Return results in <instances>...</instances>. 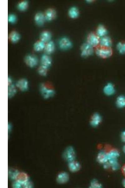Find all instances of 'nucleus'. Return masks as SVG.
Returning <instances> with one entry per match:
<instances>
[{
	"label": "nucleus",
	"instance_id": "4468645a",
	"mask_svg": "<svg viewBox=\"0 0 125 188\" xmlns=\"http://www.w3.org/2000/svg\"><path fill=\"white\" fill-rule=\"evenodd\" d=\"M68 179V174L66 172H62L58 175L57 181L60 184H64L67 182Z\"/></svg>",
	"mask_w": 125,
	"mask_h": 188
},
{
	"label": "nucleus",
	"instance_id": "cd10ccee",
	"mask_svg": "<svg viewBox=\"0 0 125 188\" xmlns=\"http://www.w3.org/2000/svg\"><path fill=\"white\" fill-rule=\"evenodd\" d=\"M117 49L121 54H125V42H119L117 45Z\"/></svg>",
	"mask_w": 125,
	"mask_h": 188
},
{
	"label": "nucleus",
	"instance_id": "7c9ffc66",
	"mask_svg": "<svg viewBox=\"0 0 125 188\" xmlns=\"http://www.w3.org/2000/svg\"><path fill=\"white\" fill-rule=\"evenodd\" d=\"M48 68L41 65L38 70V72L39 74L43 76H45L47 74Z\"/></svg>",
	"mask_w": 125,
	"mask_h": 188
},
{
	"label": "nucleus",
	"instance_id": "c85d7f7f",
	"mask_svg": "<svg viewBox=\"0 0 125 188\" xmlns=\"http://www.w3.org/2000/svg\"><path fill=\"white\" fill-rule=\"evenodd\" d=\"M28 3L27 1H24L19 3L17 5L18 10L21 11L26 10L28 8Z\"/></svg>",
	"mask_w": 125,
	"mask_h": 188
},
{
	"label": "nucleus",
	"instance_id": "72a5a7b5",
	"mask_svg": "<svg viewBox=\"0 0 125 188\" xmlns=\"http://www.w3.org/2000/svg\"><path fill=\"white\" fill-rule=\"evenodd\" d=\"M121 137L122 140L125 142V131H123L122 133Z\"/></svg>",
	"mask_w": 125,
	"mask_h": 188
},
{
	"label": "nucleus",
	"instance_id": "5701e85b",
	"mask_svg": "<svg viewBox=\"0 0 125 188\" xmlns=\"http://www.w3.org/2000/svg\"><path fill=\"white\" fill-rule=\"evenodd\" d=\"M9 39L12 42L16 43L20 40V35L16 31H12L9 34Z\"/></svg>",
	"mask_w": 125,
	"mask_h": 188
},
{
	"label": "nucleus",
	"instance_id": "412c9836",
	"mask_svg": "<svg viewBox=\"0 0 125 188\" xmlns=\"http://www.w3.org/2000/svg\"><path fill=\"white\" fill-rule=\"evenodd\" d=\"M68 168L72 172H76L79 170L80 165L78 162L74 161L69 162Z\"/></svg>",
	"mask_w": 125,
	"mask_h": 188
},
{
	"label": "nucleus",
	"instance_id": "b1692460",
	"mask_svg": "<svg viewBox=\"0 0 125 188\" xmlns=\"http://www.w3.org/2000/svg\"><path fill=\"white\" fill-rule=\"evenodd\" d=\"M46 44L45 43L41 41H36L34 45V48L35 51L37 52H40L45 49Z\"/></svg>",
	"mask_w": 125,
	"mask_h": 188
},
{
	"label": "nucleus",
	"instance_id": "f8f14e48",
	"mask_svg": "<svg viewBox=\"0 0 125 188\" xmlns=\"http://www.w3.org/2000/svg\"><path fill=\"white\" fill-rule=\"evenodd\" d=\"M44 15L46 21H51L55 18L56 15V11L53 9H49L46 10Z\"/></svg>",
	"mask_w": 125,
	"mask_h": 188
},
{
	"label": "nucleus",
	"instance_id": "ddd939ff",
	"mask_svg": "<svg viewBox=\"0 0 125 188\" xmlns=\"http://www.w3.org/2000/svg\"><path fill=\"white\" fill-rule=\"evenodd\" d=\"M15 179L18 182L24 184L28 181V177L26 174L22 172L17 174Z\"/></svg>",
	"mask_w": 125,
	"mask_h": 188
},
{
	"label": "nucleus",
	"instance_id": "6e6552de",
	"mask_svg": "<svg viewBox=\"0 0 125 188\" xmlns=\"http://www.w3.org/2000/svg\"><path fill=\"white\" fill-rule=\"evenodd\" d=\"M16 86L22 91H27L29 89L28 81L26 79H22L18 80L16 84Z\"/></svg>",
	"mask_w": 125,
	"mask_h": 188
},
{
	"label": "nucleus",
	"instance_id": "20e7f679",
	"mask_svg": "<svg viewBox=\"0 0 125 188\" xmlns=\"http://www.w3.org/2000/svg\"><path fill=\"white\" fill-rule=\"evenodd\" d=\"M100 38L96 33H91L89 34L87 38V43L93 47H98L99 45Z\"/></svg>",
	"mask_w": 125,
	"mask_h": 188
},
{
	"label": "nucleus",
	"instance_id": "a878e982",
	"mask_svg": "<svg viewBox=\"0 0 125 188\" xmlns=\"http://www.w3.org/2000/svg\"><path fill=\"white\" fill-rule=\"evenodd\" d=\"M116 104L118 108H122L125 107V97L123 95L118 96L116 100Z\"/></svg>",
	"mask_w": 125,
	"mask_h": 188
},
{
	"label": "nucleus",
	"instance_id": "a211bd4d",
	"mask_svg": "<svg viewBox=\"0 0 125 188\" xmlns=\"http://www.w3.org/2000/svg\"><path fill=\"white\" fill-rule=\"evenodd\" d=\"M52 37V35L48 31H44L42 32L40 36V41L46 43L50 41Z\"/></svg>",
	"mask_w": 125,
	"mask_h": 188
},
{
	"label": "nucleus",
	"instance_id": "393cba45",
	"mask_svg": "<svg viewBox=\"0 0 125 188\" xmlns=\"http://www.w3.org/2000/svg\"><path fill=\"white\" fill-rule=\"evenodd\" d=\"M107 162L110 167H111L112 170H116L119 167V165L118 164L117 159H110Z\"/></svg>",
	"mask_w": 125,
	"mask_h": 188
},
{
	"label": "nucleus",
	"instance_id": "c9c22d12",
	"mask_svg": "<svg viewBox=\"0 0 125 188\" xmlns=\"http://www.w3.org/2000/svg\"><path fill=\"white\" fill-rule=\"evenodd\" d=\"M123 172L124 174L125 175V166L123 168Z\"/></svg>",
	"mask_w": 125,
	"mask_h": 188
},
{
	"label": "nucleus",
	"instance_id": "e433bc0d",
	"mask_svg": "<svg viewBox=\"0 0 125 188\" xmlns=\"http://www.w3.org/2000/svg\"><path fill=\"white\" fill-rule=\"evenodd\" d=\"M123 150L124 152L125 153V145L123 147Z\"/></svg>",
	"mask_w": 125,
	"mask_h": 188
},
{
	"label": "nucleus",
	"instance_id": "4be33fe9",
	"mask_svg": "<svg viewBox=\"0 0 125 188\" xmlns=\"http://www.w3.org/2000/svg\"><path fill=\"white\" fill-rule=\"evenodd\" d=\"M97 160L101 164H105L108 162L107 153L104 152H100L98 154Z\"/></svg>",
	"mask_w": 125,
	"mask_h": 188
},
{
	"label": "nucleus",
	"instance_id": "9b49d317",
	"mask_svg": "<svg viewBox=\"0 0 125 188\" xmlns=\"http://www.w3.org/2000/svg\"><path fill=\"white\" fill-rule=\"evenodd\" d=\"M34 20L38 25L39 26H43L46 20L45 15L41 12L37 13L35 16Z\"/></svg>",
	"mask_w": 125,
	"mask_h": 188
},
{
	"label": "nucleus",
	"instance_id": "473e14b6",
	"mask_svg": "<svg viewBox=\"0 0 125 188\" xmlns=\"http://www.w3.org/2000/svg\"><path fill=\"white\" fill-rule=\"evenodd\" d=\"M17 20V17L14 14H10L8 17V21L11 23H14L16 22Z\"/></svg>",
	"mask_w": 125,
	"mask_h": 188
},
{
	"label": "nucleus",
	"instance_id": "2f4dec72",
	"mask_svg": "<svg viewBox=\"0 0 125 188\" xmlns=\"http://www.w3.org/2000/svg\"><path fill=\"white\" fill-rule=\"evenodd\" d=\"M90 187L92 188H101L102 187V185L98 181L94 179L91 182Z\"/></svg>",
	"mask_w": 125,
	"mask_h": 188
},
{
	"label": "nucleus",
	"instance_id": "f704fd0d",
	"mask_svg": "<svg viewBox=\"0 0 125 188\" xmlns=\"http://www.w3.org/2000/svg\"><path fill=\"white\" fill-rule=\"evenodd\" d=\"M123 184L124 186L125 187V179L123 181Z\"/></svg>",
	"mask_w": 125,
	"mask_h": 188
},
{
	"label": "nucleus",
	"instance_id": "423d86ee",
	"mask_svg": "<svg viewBox=\"0 0 125 188\" xmlns=\"http://www.w3.org/2000/svg\"><path fill=\"white\" fill-rule=\"evenodd\" d=\"M59 47L60 49L66 50L72 47L73 44L71 40L66 37L62 38L59 42Z\"/></svg>",
	"mask_w": 125,
	"mask_h": 188
},
{
	"label": "nucleus",
	"instance_id": "2eb2a0df",
	"mask_svg": "<svg viewBox=\"0 0 125 188\" xmlns=\"http://www.w3.org/2000/svg\"><path fill=\"white\" fill-rule=\"evenodd\" d=\"M115 91L114 87L111 83L107 84L104 87V92L105 95L108 96L113 95Z\"/></svg>",
	"mask_w": 125,
	"mask_h": 188
},
{
	"label": "nucleus",
	"instance_id": "39448f33",
	"mask_svg": "<svg viewBox=\"0 0 125 188\" xmlns=\"http://www.w3.org/2000/svg\"><path fill=\"white\" fill-rule=\"evenodd\" d=\"M63 157L69 162L74 161L76 158V153L74 148L71 147H67L63 153Z\"/></svg>",
	"mask_w": 125,
	"mask_h": 188
},
{
	"label": "nucleus",
	"instance_id": "f3484780",
	"mask_svg": "<svg viewBox=\"0 0 125 188\" xmlns=\"http://www.w3.org/2000/svg\"><path fill=\"white\" fill-rule=\"evenodd\" d=\"M101 117L97 113L93 115L91 120L90 124L93 127H97L101 123Z\"/></svg>",
	"mask_w": 125,
	"mask_h": 188
},
{
	"label": "nucleus",
	"instance_id": "f03ea898",
	"mask_svg": "<svg viewBox=\"0 0 125 188\" xmlns=\"http://www.w3.org/2000/svg\"><path fill=\"white\" fill-rule=\"evenodd\" d=\"M40 87L41 95L45 99H49L54 95L55 93L54 91L47 87L45 84H41Z\"/></svg>",
	"mask_w": 125,
	"mask_h": 188
},
{
	"label": "nucleus",
	"instance_id": "dca6fc26",
	"mask_svg": "<svg viewBox=\"0 0 125 188\" xmlns=\"http://www.w3.org/2000/svg\"><path fill=\"white\" fill-rule=\"evenodd\" d=\"M107 33V30L104 25H99L97 29L96 33V34L99 37L102 38L105 36Z\"/></svg>",
	"mask_w": 125,
	"mask_h": 188
},
{
	"label": "nucleus",
	"instance_id": "9d476101",
	"mask_svg": "<svg viewBox=\"0 0 125 188\" xmlns=\"http://www.w3.org/2000/svg\"><path fill=\"white\" fill-rule=\"evenodd\" d=\"M112 44V41L110 38L109 36H105L100 39L99 46L111 48Z\"/></svg>",
	"mask_w": 125,
	"mask_h": 188
},
{
	"label": "nucleus",
	"instance_id": "6ab92c4d",
	"mask_svg": "<svg viewBox=\"0 0 125 188\" xmlns=\"http://www.w3.org/2000/svg\"><path fill=\"white\" fill-rule=\"evenodd\" d=\"M55 49V46L54 42L50 41L46 44L44 50L46 53L49 54L53 53Z\"/></svg>",
	"mask_w": 125,
	"mask_h": 188
},
{
	"label": "nucleus",
	"instance_id": "7ed1b4c3",
	"mask_svg": "<svg viewBox=\"0 0 125 188\" xmlns=\"http://www.w3.org/2000/svg\"><path fill=\"white\" fill-rule=\"evenodd\" d=\"M93 48L87 42L84 43L81 47V56L84 58L91 56L93 53Z\"/></svg>",
	"mask_w": 125,
	"mask_h": 188
},
{
	"label": "nucleus",
	"instance_id": "0eeeda50",
	"mask_svg": "<svg viewBox=\"0 0 125 188\" xmlns=\"http://www.w3.org/2000/svg\"><path fill=\"white\" fill-rule=\"evenodd\" d=\"M24 61L26 64L31 68L36 67L38 62V59L36 56L32 55L26 56L25 58Z\"/></svg>",
	"mask_w": 125,
	"mask_h": 188
},
{
	"label": "nucleus",
	"instance_id": "bb28decb",
	"mask_svg": "<svg viewBox=\"0 0 125 188\" xmlns=\"http://www.w3.org/2000/svg\"><path fill=\"white\" fill-rule=\"evenodd\" d=\"M120 156V153L117 150H112L107 153V158L108 161L110 159H117Z\"/></svg>",
	"mask_w": 125,
	"mask_h": 188
},
{
	"label": "nucleus",
	"instance_id": "1a4fd4ad",
	"mask_svg": "<svg viewBox=\"0 0 125 188\" xmlns=\"http://www.w3.org/2000/svg\"><path fill=\"white\" fill-rule=\"evenodd\" d=\"M41 66L49 68L52 64V59L47 54H43L41 58Z\"/></svg>",
	"mask_w": 125,
	"mask_h": 188
},
{
	"label": "nucleus",
	"instance_id": "c756f323",
	"mask_svg": "<svg viewBox=\"0 0 125 188\" xmlns=\"http://www.w3.org/2000/svg\"><path fill=\"white\" fill-rule=\"evenodd\" d=\"M8 97L11 98L15 95L16 90L15 86L12 84L8 85Z\"/></svg>",
	"mask_w": 125,
	"mask_h": 188
},
{
	"label": "nucleus",
	"instance_id": "aec40b11",
	"mask_svg": "<svg viewBox=\"0 0 125 188\" xmlns=\"http://www.w3.org/2000/svg\"><path fill=\"white\" fill-rule=\"evenodd\" d=\"M68 15L72 19H76L79 16V10L77 7H72L69 10Z\"/></svg>",
	"mask_w": 125,
	"mask_h": 188
},
{
	"label": "nucleus",
	"instance_id": "f257e3e1",
	"mask_svg": "<svg viewBox=\"0 0 125 188\" xmlns=\"http://www.w3.org/2000/svg\"><path fill=\"white\" fill-rule=\"evenodd\" d=\"M96 53L99 57L103 59L107 58L110 57L113 53L111 47H105L100 46L97 47Z\"/></svg>",
	"mask_w": 125,
	"mask_h": 188
}]
</instances>
